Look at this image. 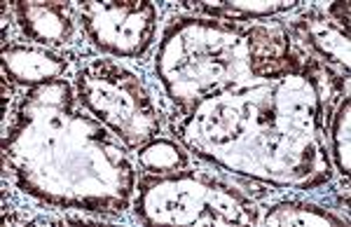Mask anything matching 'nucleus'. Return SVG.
Here are the masks:
<instances>
[{
  "instance_id": "obj_3",
  "label": "nucleus",
  "mask_w": 351,
  "mask_h": 227,
  "mask_svg": "<svg viewBox=\"0 0 351 227\" xmlns=\"http://www.w3.org/2000/svg\"><path fill=\"white\" fill-rule=\"evenodd\" d=\"M141 162L145 169L164 171V169H173L176 164H185V155H180L178 147L169 141H157V143L141 150Z\"/></svg>"
},
{
  "instance_id": "obj_1",
  "label": "nucleus",
  "mask_w": 351,
  "mask_h": 227,
  "mask_svg": "<svg viewBox=\"0 0 351 227\" xmlns=\"http://www.w3.org/2000/svg\"><path fill=\"white\" fill-rule=\"evenodd\" d=\"M16 12L28 33L43 43H64L73 31L71 19L54 5H19Z\"/></svg>"
},
{
  "instance_id": "obj_4",
  "label": "nucleus",
  "mask_w": 351,
  "mask_h": 227,
  "mask_svg": "<svg viewBox=\"0 0 351 227\" xmlns=\"http://www.w3.org/2000/svg\"><path fill=\"white\" fill-rule=\"evenodd\" d=\"M332 139H335V157L337 167L344 176H349V101L344 99L339 115L332 129Z\"/></svg>"
},
{
  "instance_id": "obj_2",
  "label": "nucleus",
  "mask_w": 351,
  "mask_h": 227,
  "mask_svg": "<svg viewBox=\"0 0 351 227\" xmlns=\"http://www.w3.org/2000/svg\"><path fill=\"white\" fill-rule=\"evenodd\" d=\"M5 66H10V71L19 80H43L61 71L56 56L38 52V49H12L10 54H5Z\"/></svg>"
}]
</instances>
